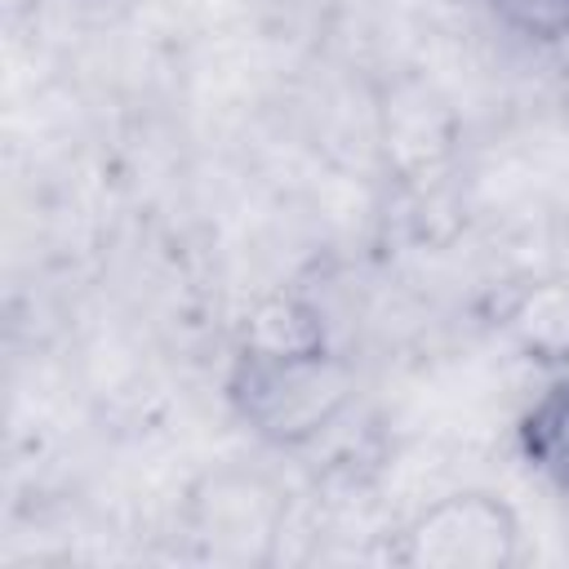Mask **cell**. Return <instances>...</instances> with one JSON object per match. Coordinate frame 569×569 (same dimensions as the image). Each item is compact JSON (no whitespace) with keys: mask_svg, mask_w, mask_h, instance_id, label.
Returning <instances> with one entry per match:
<instances>
[{"mask_svg":"<svg viewBox=\"0 0 569 569\" xmlns=\"http://www.w3.org/2000/svg\"><path fill=\"white\" fill-rule=\"evenodd\" d=\"M516 445L542 480L569 489V365L525 405L516 422Z\"/></svg>","mask_w":569,"mask_h":569,"instance_id":"obj_2","label":"cell"},{"mask_svg":"<svg viewBox=\"0 0 569 569\" xmlns=\"http://www.w3.org/2000/svg\"><path fill=\"white\" fill-rule=\"evenodd\" d=\"M516 516L493 493H449L409 529L413 556L436 565H502L516 547Z\"/></svg>","mask_w":569,"mask_h":569,"instance_id":"obj_1","label":"cell"},{"mask_svg":"<svg viewBox=\"0 0 569 569\" xmlns=\"http://www.w3.org/2000/svg\"><path fill=\"white\" fill-rule=\"evenodd\" d=\"M489 18L529 40V44H565L569 40V0H485Z\"/></svg>","mask_w":569,"mask_h":569,"instance_id":"obj_3","label":"cell"}]
</instances>
